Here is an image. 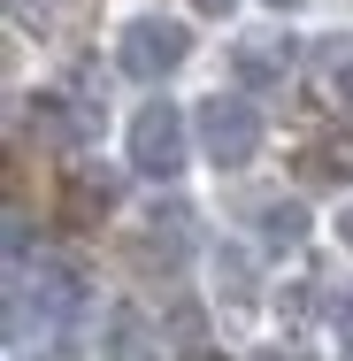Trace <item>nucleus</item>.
<instances>
[{"label":"nucleus","mask_w":353,"mask_h":361,"mask_svg":"<svg viewBox=\"0 0 353 361\" xmlns=\"http://www.w3.org/2000/svg\"><path fill=\"white\" fill-rule=\"evenodd\" d=\"M269 361H277V354H269ZM284 361H292V354H284Z\"/></svg>","instance_id":"4468645a"},{"label":"nucleus","mask_w":353,"mask_h":361,"mask_svg":"<svg viewBox=\"0 0 353 361\" xmlns=\"http://www.w3.org/2000/svg\"><path fill=\"white\" fill-rule=\"evenodd\" d=\"M338 338H346V354H353V300L338 307Z\"/></svg>","instance_id":"9d476101"},{"label":"nucleus","mask_w":353,"mask_h":361,"mask_svg":"<svg viewBox=\"0 0 353 361\" xmlns=\"http://www.w3.org/2000/svg\"><path fill=\"white\" fill-rule=\"evenodd\" d=\"M108 361H154V331H146L131 307L108 315Z\"/></svg>","instance_id":"423d86ee"},{"label":"nucleus","mask_w":353,"mask_h":361,"mask_svg":"<svg viewBox=\"0 0 353 361\" xmlns=\"http://www.w3.org/2000/svg\"><path fill=\"white\" fill-rule=\"evenodd\" d=\"M307 238V208L299 200H261V246H299Z\"/></svg>","instance_id":"0eeeda50"},{"label":"nucleus","mask_w":353,"mask_h":361,"mask_svg":"<svg viewBox=\"0 0 353 361\" xmlns=\"http://www.w3.org/2000/svg\"><path fill=\"white\" fill-rule=\"evenodd\" d=\"M31 307H39V323H62V315L77 307V277L62 269V262H39V277L16 292V315H31Z\"/></svg>","instance_id":"39448f33"},{"label":"nucleus","mask_w":353,"mask_h":361,"mask_svg":"<svg viewBox=\"0 0 353 361\" xmlns=\"http://www.w3.org/2000/svg\"><path fill=\"white\" fill-rule=\"evenodd\" d=\"M131 169L154 177V185H169L185 169V116L169 100H146L139 116H131Z\"/></svg>","instance_id":"7ed1b4c3"},{"label":"nucleus","mask_w":353,"mask_h":361,"mask_svg":"<svg viewBox=\"0 0 353 361\" xmlns=\"http://www.w3.org/2000/svg\"><path fill=\"white\" fill-rule=\"evenodd\" d=\"M330 100H338V108H346V116H353V54H346V62H338V70H330Z\"/></svg>","instance_id":"1a4fd4ad"},{"label":"nucleus","mask_w":353,"mask_h":361,"mask_svg":"<svg viewBox=\"0 0 353 361\" xmlns=\"http://www.w3.org/2000/svg\"><path fill=\"white\" fill-rule=\"evenodd\" d=\"M338 238H346V254H353V200L338 208Z\"/></svg>","instance_id":"9b49d317"},{"label":"nucleus","mask_w":353,"mask_h":361,"mask_svg":"<svg viewBox=\"0 0 353 361\" xmlns=\"http://www.w3.org/2000/svg\"><path fill=\"white\" fill-rule=\"evenodd\" d=\"M269 8H299V0H269Z\"/></svg>","instance_id":"ddd939ff"},{"label":"nucleus","mask_w":353,"mask_h":361,"mask_svg":"<svg viewBox=\"0 0 353 361\" xmlns=\"http://www.w3.org/2000/svg\"><path fill=\"white\" fill-rule=\"evenodd\" d=\"M192 131H200V154H208L215 169H246V161L261 154V116H254V100H238V92H208L200 116H192Z\"/></svg>","instance_id":"f257e3e1"},{"label":"nucleus","mask_w":353,"mask_h":361,"mask_svg":"<svg viewBox=\"0 0 353 361\" xmlns=\"http://www.w3.org/2000/svg\"><path fill=\"white\" fill-rule=\"evenodd\" d=\"M215 285L230 292V300H254V277H246V254H238V246L215 254Z\"/></svg>","instance_id":"6e6552de"},{"label":"nucleus","mask_w":353,"mask_h":361,"mask_svg":"<svg viewBox=\"0 0 353 361\" xmlns=\"http://www.w3.org/2000/svg\"><path fill=\"white\" fill-rule=\"evenodd\" d=\"M230 70H238V85H284L292 77V39L284 31H246L230 47Z\"/></svg>","instance_id":"20e7f679"},{"label":"nucleus","mask_w":353,"mask_h":361,"mask_svg":"<svg viewBox=\"0 0 353 361\" xmlns=\"http://www.w3.org/2000/svg\"><path fill=\"white\" fill-rule=\"evenodd\" d=\"M192 8H200V16H230V0H192Z\"/></svg>","instance_id":"f8f14e48"},{"label":"nucleus","mask_w":353,"mask_h":361,"mask_svg":"<svg viewBox=\"0 0 353 361\" xmlns=\"http://www.w3.org/2000/svg\"><path fill=\"white\" fill-rule=\"evenodd\" d=\"M185 54H192V31H185L177 16H131L123 39H116V70H123V77H146V85L169 77Z\"/></svg>","instance_id":"f03ea898"}]
</instances>
